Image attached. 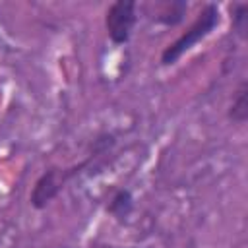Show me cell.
Masks as SVG:
<instances>
[{"instance_id":"6da1fadb","label":"cell","mask_w":248,"mask_h":248,"mask_svg":"<svg viewBox=\"0 0 248 248\" xmlns=\"http://www.w3.org/2000/svg\"><path fill=\"white\" fill-rule=\"evenodd\" d=\"M219 21H221L219 6L213 4V2L205 4V6L198 12L196 19L186 27V31H182L172 43H169V45L163 48V52H161V56H159V62H161L163 66H172V64H176L188 50H192L198 43H202L207 35H211V33L215 31V27L219 25Z\"/></svg>"},{"instance_id":"7a4b0ae2","label":"cell","mask_w":248,"mask_h":248,"mask_svg":"<svg viewBox=\"0 0 248 248\" xmlns=\"http://www.w3.org/2000/svg\"><path fill=\"white\" fill-rule=\"evenodd\" d=\"M101 153H97L95 149L87 155V159L85 161H81V163H78V165H72V167H50V169H46L37 180H35V184H33V190H31V194H29V203H31V207H35V209H45L52 200H56L58 198V194L66 188V184L72 180V178H76L83 169H87L91 163H93V159H97Z\"/></svg>"},{"instance_id":"3957f363","label":"cell","mask_w":248,"mask_h":248,"mask_svg":"<svg viewBox=\"0 0 248 248\" xmlns=\"http://www.w3.org/2000/svg\"><path fill=\"white\" fill-rule=\"evenodd\" d=\"M138 23V4L134 0H116L105 12V29L112 45H126Z\"/></svg>"},{"instance_id":"277c9868","label":"cell","mask_w":248,"mask_h":248,"mask_svg":"<svg viewBox=\"0 0 248 248\" xmlns=\"http://www.w3.org/2000/svg\"><path fill=\"white\" fill-rule=\"evenodd\" d=\"M107 213L118 223H126L134 213V194L130 188H116L107 203Z\"/></svg>"},{"instance_id":"5b68a950","label":"cell","mask_w":248,"mask_h":248,"mask_svg":"<svg viewBox=\"0 0 248 248\" xmlns=\"http://www.w3.org/2000/svg\"><path fill=\"white\" fill-rule=\"evenodd\" d=\"M188 12V4L182 0H172V2H165L159 6L157 14L153 16V19L157 23H163L167 27H174L178 23H182L184 16Z\"/></svg>"},{"instance_id":"8992f818","label":"cell","mask_w":248,"mask_h":248,"mask_svg":"<svg viewBox=\"0 0 248 248\" xmlns=\"http://www.w3.org/2000/svg\"><path fill=\"white\" fill-rule=\"evenodd\" d=\"M229 120H232L234 124H244L248 118V83L246 79H242L232 95V101L229 105L227 110Z\"/></svg>"},{"instance_id":"52a82bcc","label":"cell","mask_w":248,"mask_h":248,"mask_svg":"<svg viewBox=\"0 0 248 248\" xmlns=\"http://www.w3.org/2000/svg\"><path fill=\"white\" fill-rule=\"evenodd\" d=\"M231 21H232V33L240 41H246L248 39V4H244V2L232 4Z\"/></svg>"},{"instance_id":"ba28073f","label":"cell","mask_w":248,"mask_h":248,"mask_svg":"<svg viewBox=\"0 0 248 248\" xmlns=\"http://www.w3.org/2000/svg\"><path fill=\"white\" fill-rule=\"evenodd\" d=\"M91 248H136V246H108V244H97V246H91Z\"/></svg>"}]
</instances>
